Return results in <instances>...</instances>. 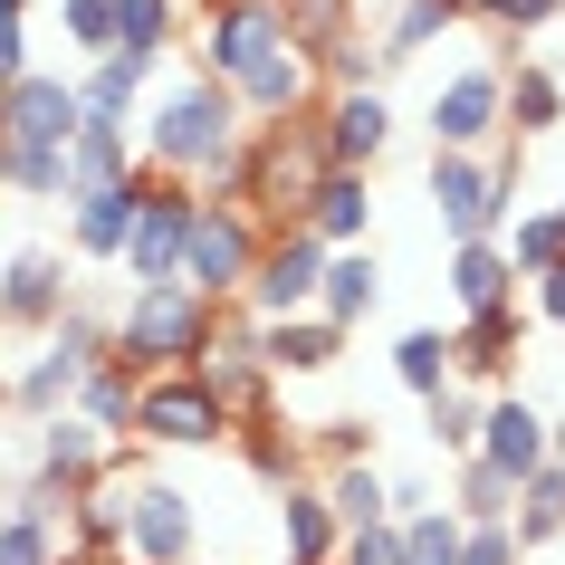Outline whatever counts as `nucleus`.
Returning <instances> with one entry per match:
<instances>
[{"label":"nucleus","mask_w":565,"mask_h":565,"mask_svg":"<svg viewBox=\"0 0 565 565\" xmlns=\"http://www.w3.org/2000/svg\"><path fill=\"white\" fill-rule=\"evenodd\" d=\"M335 345H345V335H335L327 317H278V327H259V364H268V384H278V374H327Z\"/></svg>","instance_id":"nucleus-26"},{"label":"nucleus","mask_w":565,"mask_h":565,"mask_svg":"<svg viewBox=\"0 0 565 565\" xmlns=\"http://www.w3.org/2000/svg\"><path fill=\"white\" fill-rule=\"evenodd\" d=\"M536 317H546V327H565V259L536 278Z\"/></svg>","instance_id":"nucleus-47"},{"label":"nucleus","mask_w":565,"mask_h":565,"mask_svg":"<svg viewBox=\"0 0 565 565\" xmlns=\"http://www.w3.org/2000/svg\"><path fill=\"white\" fill-rule=\"evenodd\" d=\"M327 77H335V96H345V87H384V49H364V39H327Z\"/></svg>","instance_id":"nucleus-40"},{"label":"nucleus","mask_w":565,"mask_h":565,"mask_svg":"<svg viewBox=\"0 0 565 565\" xmlns=\"http://www.w3.org/2000/svg\"><path fill=\"white\" fill-rule=\"evenodd\" d=\"M470 460H489L499 479H527V470L556 460V431H546V413H536L527 393H489V403H479V450Z\"/></svg>","instance_id":"nucleus-13"},{"label":"nucleus","mask_w":565,"mask_h":565,"mask_svg":"<svg viewBox=\"0 0 565 565\" xmlns=\"http://www.w3.org/2000/svg\"><path fill=\"white\" fill-rule=\"evenodd\" d=\"M422 422H431L422 441H431V450H450V460H470V450H479V393H460V384H450V393H431V403H422Z\"/></svg>","instance_id":"nucleus-36"},{"label":"nucleus","mask_w":565,"mask_h":565,"mask_svg":"<svg viewBox=\"0 0 565 565\" xmlns=\"http://www.w3.org/2000/svg\"><path fill=\"white\" fill-rule=\"evenodd\" d=\"M479 20H499V30L518 39V30H546V20H556V0H479Z\"/></svg>","instance_id":"nucleus-44"},{"label":"nucleus","mask_w":565,"mask_h":565,"mask_svg":"<svg viewBox=\"0 0 565 565\" xmlns=\"http://www.w3.org/2000/svg\"><path fill=\"white\" fill-rule=\"evenodd\" d=\"M508 508H518V479H499L489 460H460V499H450V518H460V527H508Z\"/></svg>","instance_id":"nucleus-34"},{"label":"nucleus","mask_w":565,"mask_h":565,"mask_svg":"<svg viewBox=\"0 0 565 565\" xmlns=\"http://www.w3.org/2000/svg\"><path fill=\"white\" fill-rule=\"evenodd\" d=\"M106 460H116V441L87 431L77 413H49V422H39V489H49V499H77Z\"/></svg>","instance_id":"nucleus-17"},{"label":"nucleus","mask_w":565,"mask_h":565,"mask_svg":"<svg viewBox=\"0 0 565 565\" xmlns=\"http://www.w3.org/2000/svg\"><path fill=\"white\" fill-rule=\"evenodd\" d=\"M153 67H163V58H96L87 77H67V87H77V116H87V125H125V116H135V96L153 87Z\"/></svg>","instance_id":"nucleus-23"},{"label":"nucleus","mask_w":565,"mask_h":565,"mask_svg":"<svg viewBox=\"0 0 565 565\" xmlns=\"http://www.w3.org/2000/svg\"><path fill=\"white\" fill-rule=\"evenodd\" d=\"M96 364H106V317L67 307L58 327H49V345L10 374V403H20L30 422H49V413H67V403H77V384H87Z\"/></svg>","instance_id":"nucleus-6"},{"label":"nucleus","mask_w":565,"mask_h":565,"mask_svg":"<svg viewBox=\"0 0 565 565\" xmlns=\"http://www.w3.org/2000/svg\"><path fill=\"white\" fill-rule=\"evenodd\" d=\"M278 49H298L288 20H278V0H211L202 10V77H221V87H239Z\"/></svg>","instance_id":"nucleus-10"},{"label":"nucleus","mask_w":565,"mask_h":565,"mask_svg":"<svg viewBox=\"0 0 565 565\" xmlns=\"http://www.w3.org/2000/svg\"><path fill=\"white\" fill-rule=\"evenodd\" d=\"M0 10H30V0H0Z\"/></svg>","instance_id":"nucleus-48"},{"label":"nucleus","mask_w":565,"mask_h":565,"mask_svg":"<svg viewBox=\"0 0 565 565\" xmlns=\"http://www.w3.org/2000/svg\"><path fill=\"white\" fill-rule=\"evenodd\" d=\"M335 10H345V0H278L288 39H335Z\"/></svg>","instance_id":"nucleus-43"},{"label":"nucleus","mask_w":565,"mask_h":565,"mask_svg":"<svg viewBox=\"0 0 565 565\" xmlns=\"http://www.w3.org/2000/svg\"><path fill=\"white\" fill-rule=\"evenodd\" d=\"M173 0H116V58H163V39H173Z\"/></svg>","instance_id":"nucleus-37"},{"label":"nucleus","mask_w":565,"mask_h":565,"mask_svg":"<svg viewBox=\"0 0 565 565\" xmlns=\"http://www.w3.org/2000/svg\"><path fill=\"white\" fill-rule=\"evenodd\" d=\"M317 278H327V249H317V239H307V231H268L239 298H249L259 327H278V317H317Z\"/></svg>","instance_id":"nucleus-9"},{"label":"nucleus","mask_w":565,"mask_h":565,"mask_svg":"<svg viewBox=\"0 0 565 565\" xmlns=\"http://www.w3.org/2000/svg\"><path fill=\"white\" fill-rule=\"evenodd\" d=\"M335 518L317 489H278V565H335Z\"/></svg>","instance_id":"nucleus-27"},{"label":"nucleus","mask_w":565,"mask_h":565,"mask_svg":"<svg viewBox=\"0 0 565 565\" xmlns=\"http://www.w3.org/2000/svg\"><path fill=\"white\" fill-rule=\"evenodd\" d=\"M374 298H384V259H374V249H327V278H317V317L345 335L355 317H374Z\"/></svg>","instance_id":"nucleus-21"},{"label":"nucleus","mask_w":565,"mask_h":565,"mask_svg":"<svg viewBox=\"0 0 565 565\" xmlns=\"http://www.w3.org/2000/svg\"><path fill=\"white\" fill-rule=\"evenodd\" d=\"M211 317H221V307H202L192 288H135L125 317H106V364H125L135 384H145V374H182V364L211 345Z\"/></svg>","instance_id":"nucleus-2"},{"label":"nucleus","mask_w":565,"mask_h":565,"mask_svg":"<svg viewBox=\"0 0 565 565\" xmlns=\"http://www.w3.org/2000/svg\"><path fill=\"white\" fill-rule=\"evenodd\" d=\"M393 536H403V565H460V518H450V508L393 518Z\"/></svg>","instance_id":"nucleus-38"},{"label":"nucleus","mask_w":565,"mask_h":565,"mask_svg":"<svg viewBox=\"0 0 565 565\" xmlns=\"http://www.w3.org/2000/svg\"><path fill=\"white\" fill-rule=\"evenodd\" d=\"M317 145H327V173H374V153L393 145V106H384V87H345V96H327Z\"/></svg>","instance_id":"nucleus-15"},{"label":"nucleus","mask_w":565,"mask_h":565,"mask_svg":"<svg viewBox=\"0 0 565 565\" xmlns=\"http://www.w3.org/2000/svg\"><path fill=\"white\" fill-rule=\"evenodd\" d=\"M508 536H518V556H536V546H556V536H565V460H546V470H527V479H518Z\"/></svg>","instance_id":"nucleus-29"},{"label":"nucleus","mask_w":565,"mask_h":565,"mask_svg":"<svg viewBox=\"0 0 565 565\" xmlns=\"http://www.w3.org/2000/svg\"><path fill=\"white\" fill-rule=\"evenodd\" d=\"M135 431L163 450H211V441H231V403L182 364V374H145L135 384Z\"/></svg>","instance_id":"nucleus-8"},{"label":"nucleus","mask_w":565,"mask_h":565,"mask_svg":"<svg viewBox=\"0 0 565 565\" xmlns=\"http://www.w3.org/2000/svg\"><path fill=\"white\" fill-rule=\"evenodd\" d=\"M450 298L470 307H518V268H508V249L499 239H460V249H450Z\"/></svg>","instance_id":"nucleus-30"},{"label":"nucleus","mask_w":565,"mask_h":565,"mask_svg":"<svg viewBox=\"0 0 565 565\" xmlns=\"http://www.w3.org/2000/svg\"><path fill=\"white\" fill-rule=\"evenodd\" d=\"M499 135V67H460L431 87V153H489Z\"/></svg>","instance_id":"nucleus-12"},{"label":"nucleus","mask_w":565,"mask_h":565,"mask_svg":"<svg viewBox=\"0 0 565 565\" xmlns=\"http://www.w3.org/2000/svg\"><path fill=\"white\" fill-rule=\"evenodd\" d=\"M135 182V135L125 125H77V145H67V202L77 192H116Z\"/></svg>","instance_id":"nucleus-24"},{"label":"nucleus","mask_w":565,"mask_h":565,"mask_svg":"<svg viewBox=\"0 0 565 565\" xmlns=\"http://www.w3.org/2000/svg\"><path fill=\"white\" fill-rule=\"evenodd\" d=\"M231 153H239V106L221 77H182L145 125V173L163 182H221Z\"/></svg>","instance_id":"nucleus-1"},{"label":"nucleus","mask_w":565,"mask_h":565,"mask_svg":"<svg viewBox=\"0 0 565 565\" xmlns=\"http://www.w3.org/2000/svg\"><path fill=\"white\" fill-rule=\"evenodd\" d=\"M335 565H403V536L393 527H355L345 546H335Z\"/></svg>","instance_id":"nucleus-41"},{"label":"nucleus","mask_w":565,"mask_h":565,"mask_svg":"<svg viewBox=\"0 0 565 565\" xmlns=\"http://www.w3.org/2000/svg\"><path fill=\"white\" fill-rule=\"evenodd\" d=\"M0 403H10V374H0Z\"/></svg>","instance_id":"nucleus-49"},{"label":"nucleus","mask_w":565,"mask_h":565,"mask_svg":"<svg viewBox=\"0 0 565 565\" xmlns=\"http://www.w3.org/2000/svg\"><path fill=\"white\" fill-rule=\"evenodd\" d=\"M460 565H527L508 527H460Z\"/></svg>","instance_id":"nucleus-42"},{"label":"nucleus","mask_w":565,"mask_h":565,"mask_svg":"<svg viewBox=\"0 0 565 565\" xmlns=\"http://www.w3.org/2000/svg\"><path fill=\"white\" fill-rule=\"evenodd\" d=\"M384 489H393V518H422V508H441V499H431V479H384Z\"/></svg>","instance_id":"nucleus-46"},{"label":"nucleus","mask_w":565,"mask_h":565,"mask_svg":"<svg viewBox=\"0 0 565 565\" xmlns=\"http://www.w3.org/2000/svg\"><path fill=\"white\" fill-rule=\"evenodd\" d=\"M192 374H202L211 393H221V403H231V422L239 413H259L268 403V364H259V317H249V307H221V317H211V345L202 355H192Z\"/></svg>","instance_id":"nucleus-11"},{"label":"nucleus","mask_w":565,"mask_h":565,"mask_svg":"<svg viewBox=\"0 0 565 565\" xmlns=\"http://www.w3.org/2000/svg\"><path fill=\"white\" fill-rule=\"evenodd\" d=\"M67 307H77V278H67L58 249H20V259L0 268V327H58Z\"/></svg>","instance_id":"nucleus-16"},{"label":"nucleus","mask_w":565,"mask_h":565,"mask_svg":"<svg viewBox=\"0 0 565 565\" xmlns=\"http://www.w3.org/2000/svg\"><path fill=\"white\" fill-rule=\"evenodd\" d=\"M58 20L87 58H116V0H58Z\"/></svg>","instance_id":"nucleus-39"},{"label":"nucleus","mask_w":565,"mask_h":565,"mask_svg":"<svg viewBox=\"0 0 565 565\" xmlns=\"http://www.w3.org/2000/svg\"><path fill=\"white\" fill-rule=\"evenodd\" d=\"M317 499H327L335 536H355V527H393V489H384V470H374V460H335V479L317 489Z\"/></svg>","instance_id":"nucleus-25"},{"label":"nucleus","mask_w":565,"mask_h":565,"mask_svg":"<svg viewBox=\"0 0 565 565\" xmlns=\"http://www.w3.org/2000/svg\"><path fill=\"white\" fill-rule=\"evenodd\" d=\"M499 249H508V268H518V278H546V268L565 259V202H546V211H518V231H508Z\"/></svg>","instance_id":"nucleus-32"},{"label":"nucleus","mask_w":565,"mask_h":565,"mask_svg":"<svg viewBox=\"0 0 565 565\" xmlns=\"http://www.w3.org/2000/svg\"><path fill=\"white\" fill-rule=\"evenodd\" d=\"M307 96H317L307 49H278V58H259V67L231 87V106H239V116H259V125H288V116H307Z\"/></svg>","instance_id":"nucleus-19"},{"label":"nucleus","mask_w":565,"mask_h":565,"mask_svg":"<svg viewBox=\"0 0 565 565\" xmlns=\"http://www.w3.org/2000/svg\"><path fill=\"white\" fill-rule=\"evenodd\" d=\"M518 355H527V317L518 307H479L470 327L450 335V374H470V384H499Z\"/></svg>","instance_id":"nucleus-18"},{"label":"nucleus","mask_w":565,"mask_h":565,"mask_svg":"<svg viewBox=\"0 0 565 565\" xmlns=\"http://www.w3.org/2000/svg\"><path fill=\"white\" fill-rule=\"evenodd\" d=\"M202 546V508L173 479H153L125 460V518H116V565H192Z\"/></svg>","instance_id":"nucleus-5"},{"label":"nucleus","mask_w":565,"mask_h":565,"mask_svg":"<svg viewBox=\"0 0 565 565\" xmlns=\"http://www.w3.org/2000/svg\"><path fill=\"white\" fill-rule=\"evenodd\" d=\"M192 182L135 173V231H125V278L135 288H182V231H192Z\"/></svg>","instance_id":"nucleus-7"},{"label":"nucleus","mask_w":565,"mask_h":565,"mask_svg":"<svg viewBox=\"0 0 565 565\" xmlns=\"http://www.w3.org/2000/svg\"><path fill=\"white\" fill-rule=\"evenodd\" d=\"M67 413L87 422V431H106V441H125V431H135V374H125V364H96Z\"/></svg>","instance_id":"nucleus-31"},{"label":"nucleus","mask_w":565,"mask_h":565,"mask_svg":"<svg viewBox=\"0 0 565 565\" xmlns=\"http://www.w3.org/2000/svg\"><path fill=\"white\" fill-rule=\"evenodd\" d=\"M431 211H441L450 249L460 239H499L508 211H518V145L489 153H431Z\"/></svg>","instance_id":"nucleus-3"},{"label":"nucleus","mask_w":565,"mask_h":565,"mask_svg":"<svg viewBox=\"0 0 565 565\" xmlns=\"http://www.w3.org/2000/svg\"><path fill=\"white\" fill-rule=\"evenodd\" d=\"M393 374H403V393H422V403L450 393V384H460V374H450V335L441 327H413L403 345H393Z\"/></svg>","instance_id":"nucleus-33"},{"label":"nucleus","mask_w":565,"mask_h":565,"mask_svg":"<svg viewBox=\"0 0 565 565\" xmlns=\"http://www.w3.org/2000/svg\"><path fill=\"white\" fill-rule=\"evenodd\" d=\"M249 259H259V221L239 202H221V192H202L192 202V231H182V288L202 307H231L249 288Z\"/></svg>","instance_id":"nucleus-4"},{"label":"nucleus","mask_w":565,"mask_h":565,"mask_svg":"<svg viewBox=\"0 0 565 565\" xmlns=\"http://www.w3.org/2000/svg\"><path fill=\"white\" fill-rule=\"evenodd\" d=\"M441 30H460V10H450V0H403V10H393V30H384V67L422 58Z\"/></svg>","instance_id":"nucleus-35"},{"label":"nucleus","mask_w":565,"mask_h":565,"mask_svg":"<svg viewBox=\"0 0 565 565\" xmlns=\"http://www.w3.org/2000/svg\"><path fill=\"white\" fill-rule=\"evenodd\" d=\"M364 231H374V182L364 173H327L317 202H307V239H317V249H364Z\"/></svg>","instance_id":"nucleus-20"},{"label":"nucleus","mask_w":565,"mask_h":565,"mask_svg":"<svg viewBox=\"0 0 565 565\" xmlns=\"http://www.w3.org/2000/svg\"><path fill=\"white\" fill-rule=\"evenodd\" d=\"M30 77V30H20V10H0V87H20Z\"/></svg>","instance_id":"nucleus-45"},{"label":"nucleus","mask_w":565,"mask_h":565,"mask_svg":"<svg viewBox=\"0 0 565 565\" xmlns=\"http://www.w3.org/2000/svg\"><path fill=\"white\" fill-rule=\"evenodd\" d=\"M499 125L508 135H518V145H527V135H546V125H565V87L556 77H546V67H499Z\"/></svg>","instance_id":"nucleus-28"},{"label":"nucleus","mask_w":565,"mask_h":565,"mask_svg":"<svg viewBox=\"0 0 565 565\" xmlns=\"http://www.w3.org/2000/svg\"><path fill=\"white\" fill-rule=\"evenodd\" d=\"M125 231H135V182L67 202V249H77V259H125Z\"/></svg>","instance_id":"nucleus-22"},{"label":"nucleus","mask_w":565,"mask_h":565,"mask_svg":"<svg viewBox=\"0 0 565 565\" xmlns=\"http://www.w3.org/2000/svg\"><path fill=\"white\" fill-rule=\"evenodd\" d=\"M77 87L67 77H20V87H0V145H39V153H67L77 145Z\"/></svg>","instance_id":"nucleus-14"}]
</instances>
